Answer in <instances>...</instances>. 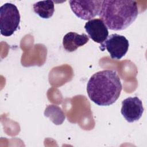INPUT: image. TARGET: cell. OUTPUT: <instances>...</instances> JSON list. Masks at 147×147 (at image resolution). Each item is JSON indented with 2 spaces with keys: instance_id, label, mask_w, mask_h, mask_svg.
Segmentation results:
<instances>
[{
  "instance_id": "6da1fadb",
  "label": "cell",
  "mask_w": 147,
  "mask_h": 147,
  "mask_svg": "<svg viewBox=\"0 0 147 147\" xmlns=\"http://www.w3.org/2000/svg\"><path fill=\"white\" fill-rule=\"evenodd\" d=\"M122 89L117 73L111 69L98 71L92 75L87 84L89 98L99 106H110L118 99Z\"/></svg>"
},
{
  "instance_id": "7a4b0ae2",
  "label": "cell",
  "mask_w": 147,
  "mask_h": 147,
  "mask_svg": "<svg viewBox=\"0 0 147 147\" xmlns=\"http://www.w3.org/2000/svg\"><path fill=\"white\" fill-rule=\"evenodd\" d=\"M138 14L137 3L131 0H105L102 1L99 18L107 29L122 30L129 26Z\"/></svg>"
},
{
  "instance_id": "3957f363",
  "label": "cell",
  "mask_w": 147,
  "mask_h": 147,
  "mask_svg": "<svg viewBox=\"0 0 147 147\" xmlns=\"http://www.w3.org/2000/svg\"><path fill=\"white\" fill-rule=\"evenodd\" d=\"M20 22V12L15 5L6 3L1 6L0 30L2 36H11L17 30Z\"/></svg>"
},
{
  "instance_id": "277c9868",
  "label": "cell",
  "mask_w": 147,
  "mask_h": 147,
  "mask_svg": "<svg viewBox=\"0 0 147 147\" xmlns=\"http://www.w3.org/2000/svg\"><path fill=\"white\" fill-rule=\"evenodd\" d=\"M129 43L123 36L118 34H112L102 44L99 48L102 51L106 49L113 59L119 60L123 57L128 51Z\"/></svg>"
},
{
  "instance_id": "5b68a950",
  "label": "cell",
  "mask_w": 147,
  "mask_h": 147,
  "mask_svg": "<svg viewBox=\"0 0 147 147\" xmlns=\"http://www.w3.org/2000/svg\"><path fill=\"white\" fill-rule=\"evenodd\" d=\"M103 1H69L74 13L80 19L91 20L99 16Z\"/></svg>"
},
{
  "instance_id": "8992f818",
  "label": "cell",
  "mask_w": 147,
  "mask_h": 147,
  "mask_svg": "<svg viewBox=\"0 0 147 147\" xmlns=\"http://www.w3.org/2000/svg\"><path fill=\"white\" fill-rule=\"evenodd\" d=\"M144 111L142 101L137 96L129 97L122 102L121 114L129 122L138 121Z\"/></svg>"
},
{
  "instance_id": "52a82bcc",
  "label": "cell",
  "mask_w": 147,
  "mask_h": 147,
  "mask_svg": "<svg viewBox=\"0 0 147 147\" xmlns=\"http://www.w3.org/2000/svg\"><path fill=\"white\" fill-rule=\"evenodd\" d=\"M84 29L94 42L102 44L109 36V31L104 22L99 18H94L87 21Z\"/></svg>"
},
{
  "instance_id": "ba28073f",
  "label": "cell",
  "mask_w": 147,
  "mask_h": 147,
  "mask_svg": "<svg viewBox=\"0 0 147 147\" xmlns=\"http://www.w3.org/2000/svg\"><path fill=\"white\" fill-rule=\"evenodd\" d=\"M89 41V37L84 34H79L75 32H70L67 33L63 39V45L64 49L69 52L75 51Z\"/></svg>"
},
{
  "instance_id": "9c48e42d",
  "label": "cell",
  "mask_w": 147,
  "mask_h": 147,
  "mask_svg": "<svg viewBox=\"0 0 147 147\" xmlns=\"http://www.w3.org/2000/svg\"><path fill=\"white\" fill-rule=\"evenodd\" d=\"M34 13L42 18H51L55 11L54 3L52 1H42L36 2L33 5Z\"/></svg>"
}]
</instances>
